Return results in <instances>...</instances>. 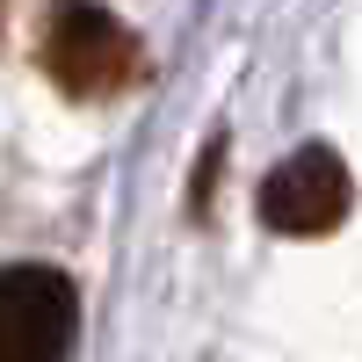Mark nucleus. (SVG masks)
I'll return each instance as SVG.
<instances>
[{"mask_svg": "<svg viewBox=\"0 0 362 362\" xmlns=\"http://www.w3.org/2000/svg\"><path fill=\"white\" fill-rule=\"evenodd\" d=\"M44 73L66 95L102 102V95H124L145 73V44L95 0H58L51 22H44Z\"/></svg>", "mask_w": 362, "mask_h": 362, "instance_id": "nucleus-1", "label": "nucleus"}, {"mask_svg": "<svg viewBox=\"0 0 362 362\" xmlns=\"http://www.w3.org/2000/svg\"><path fill=\"white\" fill-rule=\"evenodd\" d=\"M80 341V290L44 261L0 268V362H66Z\"/></svg>", "mask_w": 362, "mask_h": 362, "instance_id": "nucleus-2", "label": "nucleus"}, {"mask_svg": "<svg viewBox=\"0 0 362 362\" xmlns=\"http://www.w3.org/2000/svg\"><path fill=\"white\" fill-rule=\"evenodd\" d=\"M355 203V181L341 167L334 145H297V153L261 181V225L268 232H290V239H319L348 218Z\"/></svg>", "mask_w": 362, "mask_h": 362, "instance_id": "nucleus-3", "label": "nucleus"}]
</instances>
